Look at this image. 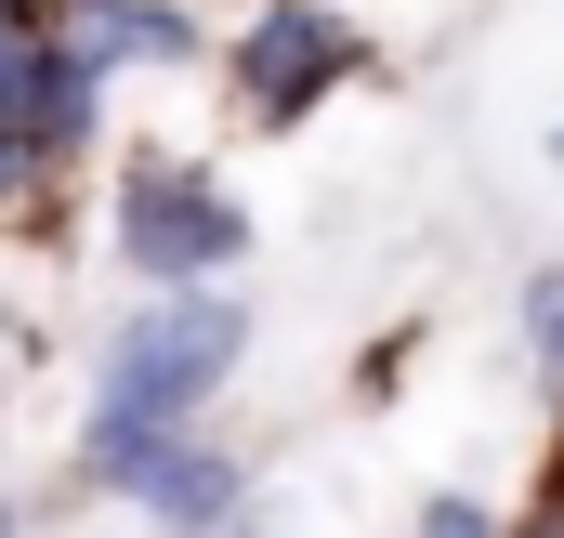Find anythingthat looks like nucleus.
Here are the masks:
<instances>
[{
	"mask_svg": "<svg viewBox=\"0 0 564 538\" xmlns=\"http://www.w3.org/2000/svg\"><path fill=\"white\" fill-rule=\"evenodd\" d=\"M237 355H250V302H237V289L144 302L132 329L106 342V368H93V420H79V460H93V486H119L144 446L197 433V407L237 381Z\"/></svg>",
	"mask_w": 564,
	"mask_h": 538,
	"instance_id": "nucleus-1",
	"label": "nucleus"
},
{
	"mask_svg": "<svg viewBox=\"0 0 564 538\" xmlns=\"http://www.w3.org/2000/svg\"><path fill=\"white\" fill-rule=\"evenodd\" d=\"M119 263H132L158 302H184V289H210V276L250 263V211H237L197 158H132V171H119Z\"/></svg>",
	"mask_w": 564,
	"mask_h": 538,
	"instance_id": "nucleus-2",
	"label": "nucleus"
},
{
	"mask_svg": "<svg viewBox=\"0 0 564 538\" xmlns=\"http://www.w3.org/2000/svg\"><path fill=\"white\" fill-rule=\"evenodd\" d=\"M355 66H368V40H355L328 0H263V26L237 40V106H250L263 132H289V119H315Z\"/></svg>",
	"mask_w": 564,
	"mask_h": 538,
	"instance_id": "nucleus-3",
	"label": "nucleus"
},
{
	"mask_svg": "<svg viewBox=\"0 0 564 538\" xmlns=\"http://www.w3.org/2000/svg\"><path fill=\"white\" fill-rule=\"evenodd\" d=\"M119 499H144L171 538H250V473H237L224 446H197V433L144 446L132 473H119Z\"/></svg>",
	"mask_w": 564,
	"mask_h": 538,
	"instance_id": "nucleus-4",
	"label": "nucleus"
},
{
	"mask_svg": "<svg viewBox=\"0 0 564 538\" xmlns=\"http://www.w3.org/2000/svg\"><path fill=\"white\" fill-rule=\"evenodd\" d=\"M66 53H79L93 79H106V66H197V26H184L171 0H79Z\"/></svg>",
	"mask_w": 564,
	"mask_h": 538,
	"instance_id": "nucleus-5",
	"label": "nucleus"
},
{
	"mask_svg": "<svg viewBox=\"0 0 564 538\" xmlns=\"http://www.w3.org/2000/svg\"><path fill=\"white\" fill-rule=\"evenodd\" d=\"M93 93H106V79H93V66L66 53V26H53V53H40V79H26V158H40V171H53L66 144H93Z\"/></svg>",
	"mask_w": 564,
	"mask_h": 538,
	"instance_id": "nucleus-6",
	"label": "nucleus"
},
{
	"mask_svg": "<svg viewBox=\"0 0 564 538\" xmlns=\"http://www.w3.org/2000/svg\"><path fill=\"white\" fill-rule=\"evenodd\" d=\"M525 355H539V381L564 395V263H552V276H525Z\"/></svg>",
	"mask_w": 564,
	"mask_h": 538,
	"instance_id": "nucleus-7",
	"label": "nucleus"
},
{
	"mask_svg": "<svg viewBox=\"0 0 564 538\" xmlns=\"http://www.w3.org/2000/svg\"><path fill=\"white\" fill-rule=\"evenodd\" d=\"M408 538H499V513H486V499H459V486H446V499H421V526Z\"/></svg>",
	"mask_w": 564,
	"mask_h": 538,
	"instance_id": "nucleus-8",
	"label": "nucleus"
},
{
	"mask_svg": "<svg viewBox=\"0 0 564 538\" xmlns=\"http://www.w3.org/2000/svg\"><path fill=\"white\" fill-rule=\"evenodd\" d=\"M525 538H564V460H552V486H539V526Z\"/></svg>",
	"mask_w": 564,
	"mask_h": 538,
	"instance_id": "nucleus-9",
	"label": "nucleus"
},
{
	"mask_svg": "<svg viewBox=\"0 0 564 538\" xmlns=\"http://www.w3.org/2000/svg\"><path fill=\"white\" fill-rule=\"evenodd\" d=\"M0 13H26V26H53V13H66V0H0Z\"/></svg>",
	"mask_w": 564,
	"mask_h": 538,
	"instance_id": "nucleus-10",
	"label": "nucleus"
},
{
	"mask_svg": "<svg viewBox=\"0 0 564 538\" xmlns=\"http://www.w3.org/2000/svg\"><path fill=\"white\" fill-rule=\"evenodd\" d=\"M0 538H13V513H0Z\"/></svg>",
	"mask_w": 564,
	"mask_h": 538,
	"instance_id": "nucleus-11",
	"label": "nucleus"
},
{
	"mask_svg": "<svg viewBox=\"0 0 564 538\" xmlns=\"http://www.w3.org/2000/svg\"><path fill=\"white\" fill-rule=\"evenodd\" d=\"M552 144H564V132H552Z\"/></svg>",
	"mask_w": 564,
	"mask_h": 538,
	"instance_id": "nucleus-12",
	"label": "nucleus"
}]
</instances>
